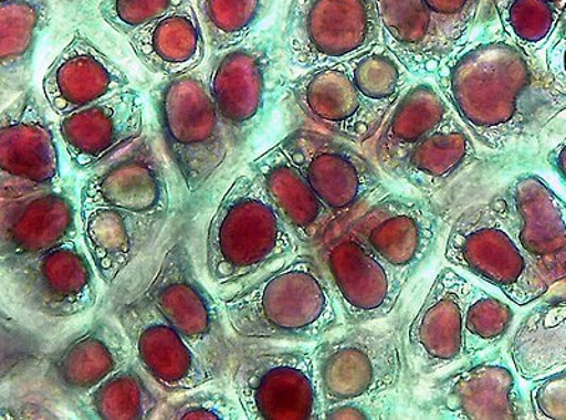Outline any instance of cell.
<instances>
[{
    "label": "cell",
    "instance_id": "obj_1",
    "mask_svg": "<svg viewBox=\"0 0 566 420\" xmlns=\"http://www.w3.org/2000/svg\"><path fill=\"white\" fill-rule=\"evenodd\" d=\"M432 81L473 139L494 155L538 154L566 114L543 64L507 38L486 8Z\"/></svg>",
    "mask_w": 566,
    "mask_h": 420
},
{
    "label": "cell",
    "instance_id": "obj_2",
    "mask_svg": "<svg viewBox=\"0 0 566 420\" xmlns=\"http://www.w3.org/2000/svg\"><path fill=\"white\" fill-rule=\"evenodd\" d=\"M170 167L158 139L145 134L85 176L81 238L105 290L128 281L179 219L180 190Z\"/></svg>",
    "mask_w": 566,
    "mask_h": 420
},
{
    "label": "cell",
    "instance_id": "obj_3",
    "mask_svg": "<svg viewBox=\"0 0 566 420\" xmlns=\"http://www.w3.org/2000/svg\"><path fill=\"white\" fill-rule=\"evenodd\" d=\"M418 78L384 43L347 62L302 71L285 99L306 128L354 145L376 138L389 111Z\"/></svg>",
    "mask_w": 566,
    "mask_h": 420
},
{
    "label": "cell",
    "instance_id": "obj_4",
    "mask_svg": "<svg viewBox=\"0 0 566 420\" xmlns=\"http://www.w3.org/2000/svg\"><path fill=\"white\" fill-rule=\"evenodd\" d=\"M219 301L232 336L245 340L316 344L346 327L313 251L281 262Z\"/></svg>",
    "mask_w": 566,
    "mask_h": 420
},
{
    "label": "cell",
    "instance_id": "obj_5",
    "mask_svg": "<svg viewBox=\"0 0 566 420\" xmlns=\"http://www.w3.org/2000/svg\"><path fill=\"white\" fill-rule=\"evenodd\" d=\"M303 251L251 174L231 181L207 221L206 271L220 290H239Z\"/></svg>",
    "mask_w": 566,
    "mask_h": 420
},
{
    "label": "cell",
    "instance_id": "obj_6",
    "mask_svg": "<svg viewBox=\"0 0 566 420\" xmlns=\"http://www.w3.org/2000/svg\"><path fill=\"white\" fill-rule=\"evenodd\" d=\"M149 95L161 146L179 185L181 211L189 219L232 159L224 125L203 71L161 78Z\"/></svg>",
    "mask_w": 566,
    "mask_h": 420
},
{
    "label": "cell",
    "instance_id": "obj_7",
    "mask_svg": "<svg viewBox=\"0 0 566 420\" xmlns=\"http://www.w3.org/2000/svg\"><path fill=\"white\" fill-rule=\"evenodd\" d=\"M125 283L144 292L216 376L229 382L232 334L220 301L197 273L190 219L179 217L154 254Z\"/></svg>",
    "mask_w": 566,
    "mask_h": 420
},
{
    "label": "cell",
    "instance_id": "obj_8",
    "mask_svg": "<svg viewBox=\"0 0 566 420\" xmlns=\"http://www.w3.org/2000/svg\"><path fill=\"white\" fill-rule=\"evenodd\" d=\"M280 30H258L244 43L212 53L206 81L212 103L224 125L231 158L244 154L285 99L287 83Z\"/></svg>",
    "mask_w": 566,
    "mask_h": 420
},
{
    "label": "cell",
    "instance_id": "obj_9",
    "mask_svg": "<svg viewBox=\"0 0 566 420\" xmlns=\"http://www.w3.org/2000/svg\"><path fill=\"white\" fill-rule=\"evenodd\" d=\"M315 344L231 337L229 384L247 419H323Z\"/></svg>",
    "mask_w": 566,
    "mask_h": 420
},
{
    "label": "cell",
    "instance_id": "obj_10",
    "mask_svg": "<svg viewBox=\"0 0 566 420\" xmlns=\"http://www.w3.org/2000/svg\"><path fill=\"white\" fill-rule=\"evenodd\" d=\"M408 318L399 316L346 326L315 344V367L323 409L350 399L401 391L411 374Z\"/></svg>",
    "mask_w": 566,
    "mask_h": 420
},
{
    "label": "cell",
    "instance_id": "obj_11",
    "mask_svg": "<svg viewBox=\"0 0 566 420\" xmlns=\"http://www.w3.org/2000/svg\"><path fill=\"white\" fill-rule=\"evenodd\" d=\"M444 260L497 287L515 306L533 305L553 290L492 199L460 212L444 244Z\"/></svg>",
    "mask_w": 566,
    "mask_h": 420
},
{
    "label": "cell",
    "instance_id": "obj_12",
    "mask_svg": "<svg viewBox=\"0 0 566 420\" xmlns=\"http://www.w3.org/2000/svg\"><path fill=\"white\" fill-rule=\"evenodd\" d=\"M280 42L291 69L347 62L384 43L377 0H291Z\"/></svg>",
    "mask_w": 566,
    "mask_h": 420
},
{
    "label": "cell",
    "instance_id": "obj_13",
    "mask_svg": "<svg viewBox=\"0 0 566 420\" xmlns=\"http://www.w3.org/2000/svg\"><path fill=\"white\" fill-rule=\"evenodd\" d=\"M104 305L123 327L146 376L169 398L211 384H227L138 287L124 283L111 291Z\"/></svg>",
    "mask_w": 566,
    "mask_h": 420
},
{
    "label": "cell",
    "instance_id": "obj_14",
    "mask_svg": "<svg viewBox=\"0 0 566 420\" xmlns=\"http://www.w3.org/2000/svg\"><path fill=\"white\" fill-rule=\"evenodd\" d=\"M281 144L340 225L387 193L380 170L352 141L297 126Z\"/></svg>",
    "mask_w": 566,
    "mask_h": 420
},
{
    "label": "cell",
    "instance_id": "obj_15",
    "mask_svg": "<svg viewBox=\"0 0 566 420\" xmlns=\"http://www.w3.org/2000/svg\"><path fill=\"white\" fill-rule=\"evenodd\" d=\"M3 277L17 305L50 324L67 323L94 311L103 283L78 240L65 241Z\"/></svg>",
    "mask_w": 566,
    "mask_h": 420
},
{
    "label": "cell",
    "instance_id": "obj_16",
    "mask_svg": "<svg viewBox=\"0 0 566 420\" xmlns=\"http://www.w3.org/2000/svg\"><path fill=\"white\" fill-rule=\"evenodd\" d=\"M419 409L434 419H531L517 372L502 346L434 378Z\"/></svg>",
    "mask_w": 566,
    "mask_h": 420
},
{
    "label": "cell",
    "instance_id": "obj_17",
    "mask_svg": "<svg viewBox=\"0 0 566 420\" xmlns=\"http://www.w3.org/2000/svg\"><path fill=\"white\" fill-rule=\"evenodd\" d=\"M340 227L409 282L437 251L443 219L431 197L384 193Z\"/></svg>",
    "mask_w": 566,
    "mask_h": 420
},
{
    "label": "cell",
    "instance_id": "obj_18",
    "mask_svg": "<svg viewBox=\"0 0 566 420\" xmlns=\"http://www.w3.org/2000/svg\"><path fill=\"white\" fill-rule=\"evenodd\" d=\"M130 357L128 337L104 308L43 354L40 391L71 409Z\"/></svg>",
    "mask_w": 566,
    "mask_h": 420
},
{
    "label": "cell",
    "instance_id": "obj_19",
    "mask_svg": "<svg viewBox=\"0 0 566 420\" xmlns=\"http://www.w3.org/2000/svg\"><path fill=\"white\" fill-rule=\"evenodd\" d=\"M346 326H363L391 317L408 282L357 237L342 227L316 248Z\"/></svg>",
    "mask_w": 566,
    "mask_h": 420
},
{
    "label": "cell",
    "instance_id": "obj_20",
    "mask_svg": "<svg viewBox=\"0 0 566 420\" xmlns=\"http://www.w3.org/2000/svg\"><path fill=\"white\" fill-rule=\"evenodd\" d=\"M62 160L53 124L32 87L10 101L0 118V199L62 186Z\"/></svg>",
    "mask_w": 566,
    "mask_h": 420
},
{
    "label": "cell",
    "instance_id": "obj_21",
    "mask_svg": "<svg viewBox=\"0 0 566 420\" xmlns=\"http://www.w3.org/2000/svg\"><path fill=\"white\" fill-rule=\"evenodd\" d=\"M492 200L551 287L566 283V201L543 177L524 171Z\"/></svg>",
    "mask_w": 566,
    "mask_h": 420
},
{
    "label": "cell",
    "instance_id": "obj_22",
    "mask_svg": "<svg viewBox=\"0 0 566 420\" xmlns=\"http://www.w3.org/2000/svg\"><path fill=\"white\" fill-rule=\"evenodd\" d=\"M80 237V206L67 187L0 201L3 275Z\"/></svg>",
    "mask_w": 566,
    "mask_h": 420
},
{
    "label": "cell",
    "instance_id": "obj_23",
    "mask_svg": "<svg viewBox=\"0 0 566 420\" xmlns=\"http://www.w3.org/2000/svg\"><path fill=\"white\" fill-rule=\"evenodd\" d=\"M467 277L443 267L407 328L411 374L433 377L464 359V308L470 291Z\"/></svg>",
    "mask_w": 566,
    "mask_h": 420
},
{
    "label": "cell",
    "instance_id": "obj_24",
    "mask_svg": "<svg viewBox=\"0 0 566 420\" xmlns=\"http://www.w3.org/2000/svg\"><path fill=\"white\" fill-rule=\"evenodd\" d=\"M57 130L71 167L88 175L146 134L145 101L130 87L60 116Z\"/></svg>",
    "mask_w": 566,
    "mask_h": 420
},
{
    "label": "cell",
    "instance_id": "obj_25",
    "mask_svg": "<svg viewBox=\"0 0 566 420\" xmlns=\"http://www.w3.org/2000/svg\"><path fill=\"white\" fill-rule=\"evenodd\" d=\"M128 88V74L81 30L50 64L42 83L45 104L59 118Z\"/></svg>",
    "mask_w": 566,
    "mask_h": 420
},
{
    "label": "cell",
    "instance_id": "obj_26",
    "mask_svg": "<svg viewBox=\"0 0 566 420\" xmlns=\"http://www.w3.org/2000/svg\"><path fill=\"white\" fill-rule=\"evenodd\" d=\"M247 170L264 187L272 204L306 251H315L340 227L281 141L248 161Z\"/></svg>",
    "mask_w": 566,
    "mask_h": 420
},
{
    "label": "cell",
    "instance_id": "obj_27",
    "mask_svg": "<svg viewBox=\"0 0 566 420\" xmlns=\"http://www.w3.org/2000/svg\"><path fill=\"white\" fill-rule=\"evenodd\" d=\"M454 114L432 80L418 78L392 106L376 139L378 169L396 180L409 154Z\"/></svg>",
    "mask_w": 566,
    "mask_h": 420
},
{
    "label": "cell",
    "instance_id": "obj_28",
    "mask_svg": "<svg viewBox=\"0 0 566 420\" xmlns=\"http://www.w3.org/2000/svg\"><path fill=\"white\" fill-rule=\"evenodd\" d=\"M128 42L142 65L161 78L199 70L209 49L193 2L155 20L130 35Z\"/></svg>",
    "mask_w": 566,
    "mask_h": 420
},
{
    "label": "cell",
    "instance_id": "obj_29",
    "mask_svg": "<svg viewBox=\"0 0 566 420\" xmlns=\"http://www.w3.org/2000/svg\"><path fill=\"white\" fill-rule=\"evenodd\" d=\"M377 8L384 44L417 78L432 80L451 52L423 0H377Z\"/></svg>",
    "mask_w": 566,
    "mask_h": 420
},
{
    "label": "cell",
    "instance_id": "obj_30",
    "mask_svg": "<svg viewBox=\"0 0 566 420\" xmlns=\"http://www.w3.org/2000/svg\"><path fill=\"white\" fill-rule=\"evenodd\" d=\"M478 161V141L453 114L409 154L396 181L432 199Z\"/></svg>",
    "mask_w": 566,
    "mask_h": 420
},
{
    "label": "cell",
    "instance_id": "obj_31",
    "mask_svg": "<svg viewBox=\"0 0 566 420\" xmlns=\"http://www.w3.org/2000/svg\"><path fill=\"white\" fill-rule=\"evenodd\" d=\"M525 382L566 368V296L538 301L509 336L505 347Z\"/></svg>",
    "mask_w": 566,
    "mask_h": 420
},
{
    "label": "cell",
    "instance_id": "obj_32",
    "mask_svg": "<svg viewBox=\"0 0 566 420\" xmlns=\"http://www.w3.org/2000/svg\"><path fill=\"white\" fill-rule=\"evenodd\" d=\"M50 0H0V85L18 97L33 78L35 49L52 23Z\"/></svg>",
    "mask_w": 566,
    "mask_h": 420
},
{
    "label": "cell",
    "instance_id": "obj_33",
    "mask_svg": "<svg viewBox=\"0 0 566 420\" xmlns=\"http://www.w3.org/2000/svg\"><path fill=\"white\" fill-rule=\"evenodd\" d=\"M168 398L134 356L71 411L80 419H156Z\"/></svg>",
    "mask_w": 566,
    "mask_h": 420
},
{
    "label": "cell",
    "instance_id": "obj_34",
    "mask_svg": "<svg viewBox=\"0 0 566 420\" xmlns=\"http://www.w3.org/2000/svg\"><path fill=\"white\" fill-rule=\"evenodd\" d=\"M484 8L512 42L541 62L563 14L547 0H486Z\"/></svg>",
    "mask_w": 566,
    "mask_h": 420
},
{
    "label": "cell",
    "instance_id": "obj_35",
    "mask_svg": "<svg viewBox=\"0 0 566 420\" xmlns=\"http://www.w3.org/2000/svg\"><path fill=\"white\" fill-rule=\"evenodd\" d=\"M211 54L244 43L271 13L274 0H191Z\"/></svg>",
    "mask_w": 566,
    "mask_h": 420
},
{
    "label": "cell",
    "instance_id": "obj_36",
    "mask_svg": "<svg viewBox=\"0 0 566 420\" xmlns=\"http://www.w3.org/2000/svg\"><path fill=\"white\" fill-rule=\"evenodd\" d=\"M517 312L478 285H470L464 308V359L494 350L509 340Z\"/></svg>",
    "mask_w": 566,
    "mask_h": 420
},
{
    "label": "cell",
    "instance_id": "obj_37",
    "mask_svg": "<svg viewBox=\"0 0 566 420\" xmlns=\"http://www.w3.org/2000/svg\"><path fill=\"white\" fill-rule=\"evenodd\" d=\"M227 384L217 382L168 398L156 419H247L234 392L226 389Z\"/></svg>",
    "mask_w": 566,
    "mask_h": 420
},
{
    "label": "cell",
    "instance_id": "obj_38",
    "mask_svg": "<svg viewBox=\"0 0 566 420\" xmlns=\"http://www.w3.org/2000/svg\"><path fill=\"white\" fill-rule=\"evenodd\" d=\"M189 2L191 0H101L98 13L111 29L128 39Z\"/></svg>",
    "mask_w": 566,
    "mask_h": 420
},
{
    "label": "cell",
    "instance_id": "obj_39",
    "mask_svg": "<svg viewBox=\"0 0 566 420\" xmlns=\"http://www.w3.org/2000/svg\"><path fill=\"white\" fill-rule=\"evenodd\" d=\"M438 22L449 52L468 42L478 28L486 0H423Z\"/></svg>",
    "mask_w": 566,
    "mask_h": 420
},
{
    "label": "cell",
    "instance_id": "obj_40",
    "mask_svg": "<svg viewBox=\"0 0 566 420\" xmlns=\"http://www.w3.org/2000/svg\"><path fill=\"white\" fill-rule=\"evenodd\" d=\"M530 384L531 419H566V368Z\"/></svg>",
    "mask_w": 566,
    "mask_h": 420
},
{
    "label": "cell",
    "instance_id": "obj_41",
    "mask_svg": "<svg viewBox=\"0 0 566 420\" xmlns=\"http://www.w3.org/2000/svg\"><path fill=\"white\" fill-rule=\"evenodd\" d=\"M401 391L332 405L323 409V419H397L402 403Z\"/></svg>",
    "mask_w": 566,
    "mask_h": 420
},
{
    "label": "cell",
    "instance_id": "obj_42",
    "mask_svg": "<svg viewBox=\"0 0 566 420\" xmlns=\"http://www.w3.org/2000/svg\"><path fill=\"white\" fill-rule=\"evenodd\" d=\"M545 78L551 90L566 101V22H560L541 55Z\"/></svg>",
    "mask_w": 566,
    "mask_h": 420
},
{
    "label": "cell",
    "instance_id": "obj_43",
    "mask_svg": "<svg viewBox=\"0 0 566 420\" xmlns=\"http://www.w3.org/2000/svg\"><path fill=\"white\" fill-rule=\"evenodd\" d=\"M0 418L2 419H53L59 418L57 412L45 407L40 401H30V399H20L17 401H7L3 399L2 409H0Z\"/></svg>",
    "mask_w": 566,
    "mask_h": 420
},
{
    "label": "cell",
    "instance_id": "obj_44",
    "mask_svg": "<svg viewBox=\"0 0 566 420\" xmlns=\"http://www.w3.org/2000/svg\"><path fill=\"white\" fill-rule=\"evenodd\" d=\"M547 164L566 190V134L547 154Z\"/></svg>",
    "mask_w": 566,
    "mask_h": 420
},
{
    "label": "cell",
    "instance_id": "obj_45",
    "mask_svg": "<svg viewBox=\"0 0 566 420\" xmlns=\"http://www.w3.org/2000/svg\"><path fill=\"white\" fill-rule=\"evenodd\" d=\"M549 4H553L555 9L558 10L560 14H563V20L566 13V0H547Z\"/></svg>",
    "mask_w": 566,
    "mask_h": 420
},
{
    "label": "cell",
    "instance_id": "obj_46",
    "mask_svg": "<svg viewBox=\"0 0 566 420\" xmlns=\"http://www.w3.org/2000/svg\"><path fill=\"white\" fill-rule=\"evenodd\" d=\"M563 22H566V13H565V17H564V20H563Z\"/></svg>",
    "mask_w": 566,
    "mask_h": 420
}]
</instances>
